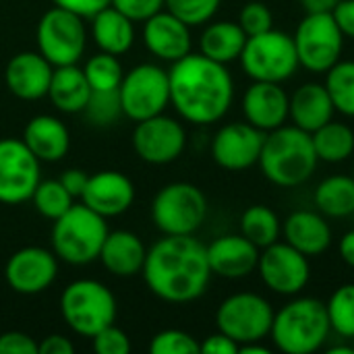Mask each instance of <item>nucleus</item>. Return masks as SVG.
Returning a JSON list of instances; mask_svg holds the SVG:
<instances>
[{
	"mask_svg": "<svg viewBox=\"0 0 354 354\" xmlns=\"http://www.w3.org/2000/svg\"><path fill=\"white\" fill-rule=\"evenodd\" d=\"M147 288L166 303H191L209 284L207 247L193 234H164L145 255L141 270Z\"/></svg>",
	"mask_w": 354,
	"mask_h": 354,
	"instance_id": "nucleus-1",
	"label": "nucleus"
},
{
	"mask_svg": "<svg viewBox=\"0 0 354 354\" xmlns=\"http://www.w3.org/2000/svg\"><path fill=\"white\" fill-rule=\"evenodd\" d=\"M170 104L180 118L193 124H212L224 118L234 100V81L226 64L189 52L168 71Z\"/></svg>",
	"mask_w": 354,
	"mask_h": 354,
	"instance_id": "nucleus-2",
	"label": "nucleus"
},
{
	"mask_svg": "<svg viewBox=\"0 0 354 354\" xmlns=\"http://www.w3.org/2000/svg\"><path fill=\"white\" fill-rule=\"evenodd\" d=\"M317 153L311 133L299 127H278L263 139L259 166L263 176L276 187H299L307 183L317 168Z\"/></svg>",
	"mask_w": 354,
	"mask_h": 354,
	"instance_id": "nucleus-3",
	"label": "nucleus"
},
{
	"mask_svg": "<svg viewBox=\"0 0 354 354\" xmlns=\"http://www.w3.org/2000/svg\"><path fill=\"white\" fill-rule=\"evenodd\" d=\"M326 305L317 299H295L274 313L270 336L278 351L286 354H311L319 351L330 336Z\"/></svg>",
	"mask_w": 354,
	"mask_h": 354,
	"instance_id": "nucleus-4",
	"label": "nucleus"
},
{
	"mask_svg": "<svg viewBox=\"0 0 354 354\" xmlns=\"http://www.w3.org/2000/svg\"><path fill=\"white\" fill-rule=\"evenodd\" d=\"M108 232L104 216L95 214L85 203H73L71 209L54 220L52 251L71 266H87L100 257Z\"/></svg>",
	"mask_w": 354,
	"mask_h": 354,
	"instance_id": "nucleus-5",
	"label": "nucleus"
},
{
	"mask_svg": "<svg viewBox=\"0 0 354 354\" xmlns=\"http://www.w3.org/2000/svg\"><path fill=\"white\" fill-rule=\"evenodd\" d=\"M60 313L75 334L93 338L100 330L114 324L116 299L97 280H75L60 295Z\"/></svg>",
	"mask_w": 354,
	"mask_h": 354,
	"instance_id": "nucleus-6",
	"label": "nucleus"
},
{
	"mask_svg": "<svg viewBox=\"0 0 354 354\" xmlns=\"http://www.w3.org/2000/svg\"><path fill=\"white\" fill-rule=\"evenodd\" d=\"M241 64L253 81L272 83H282L290 79L301 66L295 39L274 27L266 33L247 37L241 52Z\"/></svg>",
	"mask_w": 354,
	"mask_h": 354,
	"instance_id": "nucleus-7",
	"label": "nucleus"
},
{
	"mask_svg": "<svg viewBox=\"0 0 354 354\" xmlns=\"http://www.w3.org/2000/svg\"><path fill=\"white\" fill-rule=\"evenodd\" d=\"M207 216L203 191L191 183H170L151 203V220L164 234H195Z\"/></svg>",
	"mask_w": 354,
	"mask_h": 354,
	"instance_id": "nucleus-8",
	"label": "nucleus"
},
{
	"mask_svg": "<svg viewBox=\"0 0 354 354\" xmlns=\"http://www.w3.org/2000/svg\"><path fill=\"white\" fill-rule=\"evenodd\" d=\"M122 114L139 122L158 116L170 104V81L168 71L158 64L143 62L124 73L118 87Z\"/></svg>",
	"mask_w": 354,
	"mask_h": 354,
	"instance_id": "nucleus-9",
	"label": "nucleus"
},
{
	"mask_svg": "<svg viewBox=\"0 0 354 354\" xmlns=\"http://www.w3.org/2000/svg\"><path fill=\"white\" fill-rule=\"evenodd\" d=\"M87 31L83 17L54 6L37 23V52L52 66L77 64L85 52Z\"/></svg>",
	"mask_w": 354,
	"mask_h": 354,
	"instance_id": "nucleus-10",
	"label": "nucleus"
},
{
	"mask_svg": "<svg viewBox=\"0 0 354 354\" xmlns=\"http://www.w3.org/2000/svg\"><path fill=\"white\" fill-rule=\"evenodd\" d=\"M292 39L299 64L311 73H328L340 60L344 48V33L332 12H307Z\"/></svg>",
	"mask_w": 354,
	"mask_h": 354,
	"instance_id": "nucleus-11",
	"label": "nucleus"
},
{
	"mask_svg": "<svg viewBox=\"0 0 354 354\" xmlns=\"http://www.w3.org/2000/svg\"><path fill=\"white\" fill-rule=\"evenodd\" d=\"M272 322V305L255 292H236L224 299L216 311L218 330L230 336L239 346L247 342H261L270 336Z\"/></svg>",
	"mask_w": 354,
	"mask_h": 354,
	"instance_id": "nucleus-12",
	"label": "nucleus"
},
{
	"mask_svg": "<svg viewBox=\"0 0 354 354\" xmlns=\"http://www.w3.org/2000/svg\"><path fill=\"white\" fill-rule=\"evenodd\" d=\"M39 183V160L23 139H0V203L29 201Z\"/></svg>",
	"mask_w": 354,
	"mask_h": 354,
	"instance_id": "nucleus-13",
	"label": "nucleus"
},
{
	"mask_svg": "<svg viewBox=\"0 0 354 354\" xmlns=\"http://www.w3.org/2000/svg\"><path fill=\"white\" fill-rule=\"evenodd\" d=\"M257 270L263 284L272 292L284 297L299 295L311 278L309 257L290 247L288 243L278 241L266 247L263 253H259Z\"/></svg>",
	"mask_w": 354,
	"mask_h": 354,
	"instance_id": "nucleus-14",
	"label": "nucleus"
},
{
	"mask_svg": "<svg viewBox=\"0 0 354 354\" xmlns=\"http://www.w3.org/2000/svg\"><path fill=\"white\" fill-rule=\"evenodd\" d=\"M187 145L185 127L170 116L158 114L139 120L133 131V147L137 156L153 166L170 164L180 158Z\"/></svg>",
	"mask_w": 354,
	"mask_h": 354,
	"instance_id": "nucleus-15",
	"label": "nucleus"
},
{
	"mask_svg": "<svg viewBox=\"0 0 354 354\" xmlns=\"http://www.w3.org/2000/svg\"><path fill=\"white\" fill-rule=\"evenodd\" d=\"M58 257L44 247H25L10 255L4 268L6 284L19 295H39L54 284Z\"/></svg>",
	"mask_w": 354,
	"mask_h": 354,
	"instance_id": "nucleus-16",
	"label": "nucleus"
},
{
	"mask_svg": "<svg viewBox=\"0 0 354 354\" xmlns=\"http://www.w3.org/2000/svg\"><path fill=\"white\" fill-rule=\"evenodd\" d=\"M263 139L266 133L249 122L224 124L212 141L214 162L232 172L247 170L259 162Z\"/></svg>",
	"mask_w": 354,
	"mask_h": 354,
	"instance_id": "nucleus-17",
	"label": "nucleus"
},
{
	"mask_svg": "<svg viewBox=\"0 0 354 354\" xmlns=\"http://www.w3.org/2000/svg\"><path fill=\"white\" fill-rule=\"evenodd\" d=\"M243 112L249 124L270 133L288 120L290 97L280 83L253 81V85L243 95Z\"/></svg>",
	"mask_w": 354,
	"mask_h": 354,
	"instance_id": "nucleus-18",
	"label": "nucleus"
},
{
	"mask_svg": "<svg viewBox=\"0 0 354 354\" xmlns=\"http://www.w3.org/2000/svg\"><path fill=\"white\" fill-rule=\"evenodd\" d=\"M81 199L95 214L104 218H116L133 205L135 185L118 170H102L89 176Z\"/></svg>",
	"mask_w": 354,
	"mask_h": 354,
	"instance_id": "nucleus-19",
	"label": "nucleus"
},
{
	"mask_svg": "<svg viewBox=\"0 0 354 354\" xmlns=\"http://www.w3.org/2000/svg\"><path fill=\"white\" fill-rule=\"evenodd\" d=\"M143 44L160 60L176 62L191 52V27L170 10L143 21Z\"/></svg>",
	"mask_w": 354,
	"mask_h": 354,
	"instance_id": "nucleus-20",
	"label": "nucleus"
},
{
	"mask_svg": "<svg viewBox=\"0 0 354 354\" xmlns=\"http://www.w3.org/2000/svg\"><path fill=\"white\" fill-rule=\"evenodd\" d=\"M52 73L54 66L39 52H19L6 64L4 81L15 97L33 102L48 95Z\"/></svg>",
	"mask_w": 354,
	"mask_h": 354,
	"instance_id": "nucleus-21",
	"label": "nucleus"
},
{
	"mask_svg": "<svg viewBox=\"0 0 354 354\" xmlns=\"http://www.w3.org/2000/svg\"><path fill=\"white\" fill-rule=\"evenodd\" d=\"M207 261L212 268V274L239 280L247 278L251 272L257 270L259 261V247H255L247 236L243 234H226L216 239L207 247Z\"/></svg>",
	"mask_w": 354,
	"mask_h": 354,
	"instance_id": "nucleus-22",
	"label": "nucleus"
},
{
	"mask_svg": "<svg viewBox=\"0 0 354 354\" xmlns=\"http://www.w3.org/2000/svg\"><path fill=\"white\" fill-rule=\"evenodd\" d=\"M282 232L286 243L307 257H317L332 245V228L326 222L324 214L317 212H292L286 218Z\"/></svg>",
	"mask_w": 354,
	"mask_h": 354,
	"instance_id": "nucleus-23",
	"label": "nucleus"
},
{
	"mask_svg": "<svg viewBox=\"0 0 354 354\" xmlns=\"http://www.w3.org/2000/svg\"><path fill=\"white\" fill-rule=\"evenodd\" d=\"M23 143L39 162H58L66 156L71 147V135L60 118L39 114L25 124Z\"/></svg>",
	"mask_w": 354,
	"mask_h": 354,
	"instance_id": "nucleus-24",
	"label": "nucleus"
},
{
	"mask_svg": "<svg viewBox=\"0 0 354 354\" xmlns=\"http://www.w3.org/2000/svg\"><path fill=\"white\" fill-rule=\"evenodd\" d=\"M145 255L147 249L135 232L116 230V232H108L97 259L112 276L131 278L141 274Z\"/></svg>",
	"mask_w": 354,
	"mask_h": 354,
	"instance_id": "nucleus-25",
	"label": "nucleus"
},
{
	"mask_svg": "<svg viewBox=\"0 0 354 354\" xmlns=\"http://www.w3.org/2000/svg\"><path fill=\"white\" fill-rule=\"evenodd\" d=\"M336 108L322 83H305L290 97V118L295 127L315 133L319 127L332 120Z\"/></svg>",
	"mask_w": 354,
	"mask_h": 354,
	"instance_id": "nucleus-26",
	"label": "nucleus"
},
{
	"mask_svg": "<svg viewBox=\"0 0 354 354\" xmlns=\"http://www.w3.org/2000/svg\"><path fill=\"white\" fill-rule=\"evenodd\" d=\"M89 95H91V87L85 79L83 68H79L77 64L54 66L48 97L56 110L64 114L83 112L89 102Z\"/></svg>",
	"mask_w": 354,
	"mask_h": 354,
	"instance_id": "nucleus-27",
	"label": "nucleus"
},
{
	"mask_svg": "<svg viewBox=\"0 0 354 354\" xmlns=\"http://www.w3.org/2000/svg\"><path fill=\"white\" fill-rule=\"evenodd\" d=\"M91 37L100 52L120 56L135 41V25L114 6H106L91 17Z\"/></svg>",
	"mask_w": 354,
	"mask_h": 354,
	"instance_id": "nucleus-28",
	"label": "nucleus"
},
{
	"mask_svg": "<svg viewBox=\"0 0 354 354\" xmlns=\"http://www.w3.org/2000/svg\"><path fill=\"white\" fill-rule=\"evenodd\" d=\"M245 41H247V33L243 31V27L239 23L216 21L203 29L199 48H201L203 56H207L216 62L228 64V62L241 58Z\"/></svg>",
	"mask_w": 354,
	"mask_h": 354,
	"instance_id": "nucleus-29",
	"label": "nucleus"
},
{
	"mask_svg": "<svg viewBox=\"0 0 354 354\" xmlns=\"http://www.w3.org/2000/svg\"><path fill=\"white\" fill-rule=\"evenodd\" d=\"M315 205L328 218H346L354 214V176L336 174L315 189Z\"/></svg>",
	"mask_w": 354,
	"mask_h": 354,
	"instance_id": "nucleus-30",
	"label": "nucleus"
},
{
	"mask_svg": "<svg viewBox=\"0 0 354 354\" xmlns=\"http://www.w3.org/2000/svg\"><path fill=\"white\" fill-rule=\"evenodd\" d=\"M313 147L319 160L328 164H338L354 153V133L344 122H326L315 133H311Z\"/></svg>",
	"mask_w": 354,
	"mask_h": 354,
	"instance_id": "nucleus-31",
	"label": "nucleus"
},
{
	"mask_svg": "<svg viewBox=\"0 0 354 354\" xmlns=\"http://www.w3.org/2000/svg\"><path fill=\"white\" fill-rule=\"evenodd\" d=\"M280 220L268 205H251L241 218V234L259 249L274 245L280 236Z\"/></svg>",
	"mask_w": 354,
	"mask_h": 354,
	"instance_id": "nucleus-32",
	"label": "nucleus"
},
{
	"mask_svg": "<svg viewBox=\"0 0 354 354\" xmlns=\"http://www.w3.org/2000/svg\"><path fill=\"white\" fill-rule=\"evenodd\" d=\"M326 75L334 108L344 116H354V60H338Z\"/></svg>",
	"mask_w": 354,
	"mask_h": 354,
	"instance_id": "nucleus-33",
	"label": "nucleus"
},
{
	"mask_svg": "<svg viewBox=\"0 0 354 354\" xmlns=\"http://www.w3.org/2000/svg\"><path fill=\"white\" fill-rule=\"evenodd\" d=\"M83 73H85V79H87L91 91H116L124 77L118 56L108 54V52H100V54L91 56L85 62Z\"/></svg>",
	"mask_w": 354,
	"mask_h": 354,
	"instance_id": "nucleus-34",
	"label": "nucleus"
},
{
	"mask_svg": "<svg viewBox=\"0 0 354 354\" xmlns=\"http://www.w3.org/2000/svg\"><path fill=\"white\" fill-rule=\"evenodd\" d=\"M330 328L344 336L354 338V284H344L334 290L330 301L326 303Z\"/></svg>",
	"mask_w": 354,
	"mask_h": 354,
	"instance_id": "nucleus-35",
	"label": "nucleus"
},
{
	"mask_svg": "<svg viewBox=\"0 0 354 354\" xmlns=\"http://www.w3.org/2000/svg\"><path fill=\"white\" fill-rule=\"evenodd\" d=\"M31 201L44 218L56 220L66 209H71L73 195L62 187L60 180H39L31 195Z\"/></svg>",
	"mask_w": 354,
	"mask_h": 354,
	"instance_id": "nucleus-36",
	"label": "nucleus"
},
{
	"mask_svg": "<svg viewBox=\"0 0 354 354\" xmlns=\"http://www.w3.org/2000/svg\"><path fill=\"white\" fill-rule=\"evenodd\" d=\"M83 112L87 114L89 122L100 124V127H108L116 122L122 114L118 89L116 91H91L89 102Z\"/></svg>",
	"mask_w": 354,
	"mask_h": 354,
	"instance_id": "nucleus-37",
	"label": "nucleus"
},
{
	"mask_svg": "<svg viewBox=\"0 0 354 354\" xmlns=\"http://www.w3.org/2000/svg\"><path fill=\"white\" fill-rule=\"evenodd\" d=\"M220 2L222 0H164V6L189 27H197L216 15Z\"/></svg>",
	"mask_w": 354,
	"mask_h": 354,
	"instance_id": "nucleus-38",
	"label": "nucleus"
},
{
	"mask_svg": "<svg viewBox=\"0 0 354 354\" xmlns=\"http://www.w3.org/2000/svg\"><path fill=\"white\" fill-rule=\"evenodd\" d=\"M151 354H197L201 353L199 342L183 330H164L149 342Z\"/></svg>",
	"mask_w": 354,
	"mask_h": 354,
	"instance_id": "nucleus-39",
	"label": "nucleus"
},
{
	"mask_svg": "<svg viewBox=\"0 0 354 354\" xmlns=\"http://www.w3.org/2000/svg\"><path fill=\"white\" fill-rule=\"evenodd\" d=\"M239 25L243 27L247 37H251V35H259V33L270 31L274 27V17H272V10L268 8V4L247 2L241 10Z\"/></svg>",
	"mask_w": 354,
	"mask_h": 354,
	"instance_id": "nucleus-40",
	"label": "nucleus"
},
{
	"mask_svg": "<svg viewBox=\"0 0 354 354\" xmlns=\"http://www.w3.org/2000/svg\"><path fill=\"white\" fill-rule=\"evenodd\" d=\"M91 342H93V353L95 354H129V351H131L129 336L120 328H116L114 324L100 330L91 338Z\"/></svg>",
	"mask_w": 354,
	"mask_h": 354,
	"instance_id": "nucleus-41",
	"label": "nucleus"
},
{
	"mask_svg": "<svg viewBox=\"0 0 354 354\" xmlns=\"http://www.w3.org/2000/svg\"><path fill=\"white\" fill-rule=\"evenodd\" d=\"M110 6L120 10L133 23H143L164 8V0H110Z\"/></svg>",
	"mask_w": 354,
	"mask_h": 354,
	"instance_id": "nucleus-42",
	"label": "nucleus"
},
{
	"mask_svg": "<svg viewBox=\"0 0 354 354\" xmlns=\"http://www.w3.org/2000/svg\"><path fill=\"white\" fill-rule=\"evenodd\" d=\"M0 354H37V342L23 332H6L0 336Z\"/></svg>",
	"mask_w": 354,
	"mask_h": 354,
	"instance_id": "nucleus-43",
	"label": "nucleus"
},
{
	"mask_svg": "<svg viewBox=\"0 0 354 354\" xmlns=\"http://www.w3.org/2000/svg\"><path fill=\"white\" fill-rule=\"evenodd\" d=\"M52 2L60 8H66V10L83 17V19H91L95 12L110 6V0H52Z\"/></svg>",
	"mask_w": 354,
	"mask_h": 354,
	"instance_id": "nucleus-44",
	"label": "nucleus"
},
{
	"mask_svg": "<svg viewBox=\"0 0 354 354\" xmlns=\"http://www.w3.org/2000/svg\"><path fill=\"white\" fill-rule=\"evenodd\" d=\"M199 348H201V353L205 354H236L239 353V344L230 338V336H226V334H222L220 330H218V334H212V336H207L205 338V342L203 344H199Z\"/></svg>",
	"mask_w": 354,
	"mask_h": 354,
	"instance_id": "nucleus-45",
	"label": "nucleus"
},
{
	"mask_svg": "<svg viewBox=\"0 0 354 354\" xmlns=\"http://www.w3.org/2000/svg\"><path fill=\"white\" fill-rule=\"evenodd\" d=\"M332 17H334L336 25L340 27V31L344 33V37L354 39V0H340L334 6Z\"/></svg>",
	"mask_w": 354,
	"mask_h": 354,
	"instance_id": "nucleus-46",
	"label": "nucleus"
},
{
	"mask_svg": "<svg viewBox=\"0 0 354 354\" xmlns=\"http://www.w3.org/2000/svg\"><path fill=\"white\" fill-rule=\"evenodd\" d=\"M58 180H60L62 187L73 195V199H77V197L83 195V191H85V187H87V180H89V174H85V172L79 170V168H71V170L62 172V176H60Z\"/></svg>",
	"mask_w": 354,
	"mask_h": 354,
	"instance_id": "nucleus-47",
	"label": "nucleus"
},
{
	"mask_svg": "<svg viewBox=\"0 0 354 354\" xmlns=\"http://www.w3.org/2000/svg\"><path fill=\"white\" fill-rule=\"evenodd\" d=\"M75 346L68 338L60 336V334H52L46 336L39 344H37V354H73Z\"/></svg>",
	"mask_w": 354,
	"mask_h": 354,
	"instance_id": "nucleus-48",
	"label": "nucleus"
},
{
	"mask_svg": "<svg viewBox=\"0 0 354 354\" xmlns=\"http://www.w3.org/2000/svg\"><path fill=\"white\" fill-rule=\"evenodd\" d=\"M305 12H332L340 0H299Z\"/></svg>",
	"mask_w": 354,
	"mask_h": 354,
	"instance_id": "nucleus-49",
	"label": "nucleus"
},
{
	"mask_svg": "<svg viewBox=\"0 0 354 354\" xmlns=\"http://www.w3.org/2000/svg\"><path fill=\"white\" fill-rule=\"evenodd\" d=\"M340 257L344 259V263L354 268V230L340 239Z\"/></svg>",
	"mask_w": 354,
	"mask_h": 354,
	"instance_id": "nucleus-50",
	"label": "nucleus"
},
{
	"mask_svg": "<svg viewBox=\"0 0 354 354\" xmlns=\"http://www.w3.org/2000/svg\"><path fill=\"white\" fill-rule=\"evenodd\" d=\"M239 353L241 354H270V348L259 344V342H247V344H241L239 346Z\"/></svg>",
	"mask_w": 354,
	"mask_h": 354,
	"instance_id": "nucleus-51",
	"label": "nucleus"
},
{
	"mask_svg": "<svg viewBox=\"0 0 354 354\" xmlns=\"http://www.w3.org/2000/svg\"><path fill=\"white\" fill-rule=\"evenodd\" d=\"M354 348H346V346H336V348H330V354H353Z\"/></svg>",
	"mask_w": 354,
	"mask_h": 354,
	"instance_id": "nucleus-52",
	"label": "nucleus"
},
{
	"mask_svg": "<svg viewBox=\"0 0 354 354\" xmlns=\"http://www.w3.org/2000/svg\"><path fill=\"white\" fill-rule=\"evenodd\" d=\"M353 216H354V214H353Z\"/></svg>",
	"mask_w": 354,
	"mask_h": 354,
	"instance_id": "nucleus-53",
	"label": "nucleus"
}]
</instances>
